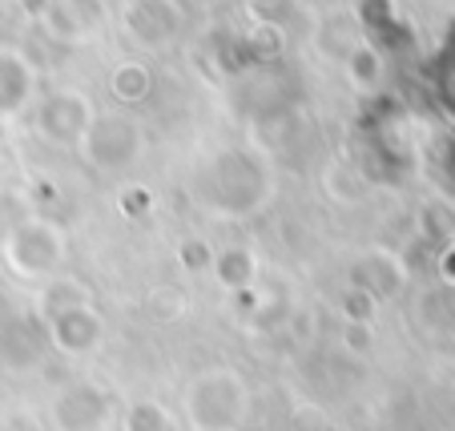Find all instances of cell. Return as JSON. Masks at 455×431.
<instances>
[{
  "label": "cell",
  "mask_w": 455,
  "mask_h": 431,
  "mask_svg": "<svg viewBox=\"0 0 455 431\" xmlns=\"http://www.w3.org/2000/svg\"><path fill=\"white\" fill-rule=\"evenodd\" d=\"M194 194L206 202L210 214L222 218H250L262 210L270 194V170L267 162L246 146L218 149L202 173H194Z\"/></svg>",
  "instance_id": "6da1fadb"
},
{
  "label": "cell",
  "mask_w": 455,
  "mask_h": 431,
  "mask_svg": "<svg viewBox=\"0 0 455 431\" xmlns=\"http://www.w3.org/2000/svg\"><path fill=\"white\" fill-rule=\"evenodd\" d=\"M181 411L194 431H238L250 411V387L234 367H210L186 383Z\"/></svg>",
  "instance_id": "7a4b0ae2"
},
{
  "label": "cell",
  "mask_w": 455,
  "mask_h": 431,
  "mask_svg": "<svg viewBox=\"0 0 455 431\" xmlns=\"http://www.w3.org/2000/svg\"><path fill=\"white\" fill-rule=\"evenodd\" d=\"M0 262H4L9 275L20 278V283H49V278H57L60 267L69 262V238H65V230H60L57 222L33 214L0 246Z\"/></svg>",
  "instance_id": "3957f363"
},
{
  "label": "cell",
  "mask_w": 455,
  "mask_h": 431,
  "mask_svg": "<svg viewBox=\"0 0 455 431\" xmlns=\"http://www.w3.org/2000/svg\"><path fill=\"white\" fill-rule=\"evenodd\" d=\"M77 149L93 170L121 173L138 165L141 149H146V130L133 113H97Z\"/></svg>",
  "instance_id": "277c9868"
},
{
  "label": "cell",
  "mask_w": 455,
  "mask_h": 431,
  "mask_svg": "<svg viewBox=\"0 0 455 431\" xmlns=\"http://www.w3.org/2000/svg\"><path fill=\"white\" fill-rule=\"evenodd\" d=\"M36 133H41L49 146H81V138H85V130L93 125L97 109L93 101H89L81 89H52V93H44L41 101H36Z\"/></svg>",
  "instance_id": "5b68a950"
},
{
  "label": "cell",
  "mask_w": 455,
  "mask_h": 431,
  "mask_svg": "<svg viewBox=\"0 0 455 431\" xmlns=\"http://www.w3.org/2000/svg\"><path fill=\"white\" fill-rule=\"evenodd\" d=\"M121 28L141 49H165L186 28L181 0H129L121 12Z\"/></svg>",
  "instance_id": "8992f818"
},
{
  "label": "cell",
  "mask_w": 455,
  "mask_h": 431,
  "mask_svg": "<svg viewBox=\"0 0 455 431\" xmlns=\"http://www.w3.org/2000/svg\"><path fill=\"white\" fill-rule=\"evenodd\" d=\"M113 415V395L101 383H69L52 399V423L57 431H101Z\"/></svg>",
  "instance_id": "52a82bcc"
},
{
  "label": "cell",
  "mask_w": 455,
  "mask_h": 431,
  "mask_svg": "<svg viewBox=\"0 0 455 431\" xmlns=\"http://www.w3.org/2000/svg\"><path fill=\"white\" fill-rule=\"evenodd\" d=\"M44 331H49V347L60 355H93L97 347L105 343V319L101 311H97L93 302H81V307H69L65 315H57L52 323H44Z\"/></svg>",
  "instance_id": "ba28073f"
},
{
  "label": "cell",
  "mask_w": 455,
  "mask_h": 431,
  "mask_svg": "<svg viewBox=\"0 0 455 431\" xmlns=\"http://www.w3.org/2000/svg\"><path fill=\"white\" fill-rule=\"evenodd\" d=\"M347 286L371 294L375 302L395 299L407 286V262L399 259L395 251H383V246H371L359 259L351 262V275H347Z\"/></svg>",
  "instance_id": "9c48e42d"
},
{
  "label": "cell",
  "mask_w": 455,
  "mask_h": 431,
  "mask_svg": "<svg viewBox=\"0 0 455 431\" xmlns=\"http://www.w3.org/2000/svg\"><path fill=\"white\" fill-rule=\"evenodd\" d=\"M36 101L33 60L12 44H0V121H12Z\"/></svg>",
  "instance_id": "30bf717a"
},
{
  "label": "cell",
  "mask_w": 455,
  "mask_h": 431,
  "mask_svg": "<svg viewBox=\"0 0 455 431\" xmlns=\"http://www.w3.org/2000/svg\"><path fill=\"white\" fill-rule=\"evenodd\" d=\"M41 363V335L33 319H4L0 323V367L9 375H28Z\"/></svg>",
  "instance_id": "8fae6325"
},
{
  "label": "cell",
  "mask_w": 455,
  "mask_h": 431,
  "mask_svg": "<svg viewBox=\"0 0 455 431\" xmlns=\"http://www.w3.org/2000/svg\"><path fill=\"white\" fill-rule=\"evenodd\" d=\"M258 259L250 246H226V251H214V267H210V275H214V283L222 286V291H246V286L258 283Z\"/></svg>",
  "instance_id": "7c38bea8"
},
{
  "label": "cell",
  "mask_w": 455,
  "mask_h": 431,
  "mask_svg": "<svg viewBox=\"0 0 455 431\" xmlns=\"http://www.w3.org/2000/svg\"><path fill=\"white\" fill-rule=\"evenodd\" d=\"M81 302H89V291L77 283V278H49V283H41V291H36L33 299V315L36 323H52L57 315H65L69 307H81Z\"/></svg>",
  "instance_id": "4fadbf2b"
},
{
  "label": "cell",
  "mask_w": 455,
  "mask_h": 431,
  "mask_svg": "<svg viewBox=\"0 0 455 431\" xmlns=\"http://www.w3.org/2000/svg\"><path fill=\"white\" fill-rule=\"evenodd\" d=\"M109 89L121 105H141L149 97V89H154V73L141 60H121L117 69L109 73Z\"/></svg>",
  "instance_id": "5bb4252c"
},
{
  "label": "cell",
  "mask_w": 455,
  "mask_h": 431,
  "mask_svg": "<svg viewBox=\"0 0 455 431\" xmlns=\"http://www.w3.org/2000/svg\"><path fill=\"white\" fill-rule=\"evenodd\" d=\"M343 65H347V81H351L359 93H371V89L383 81V52L367 41L355 44V49L343 57Z\"/></svg>",
  "instance_id": "9a60e30c"
},
{
  "label": "cell",
  "mask_w": 455,
  "mask_h": 431,
  "mask_svg": "<svg viewBox=\"0 0 455 431\" xmlns=\"http://www.w3.org/2000/svg\"><path fill=\"white\" fill-rule=\"evenodd\" d=\"M173 419L157 399H133L121 411V431H170Z\"/></svg>",
  "instance_id": "2e32d148"
},
{
  "label": "cell",
  "mask_w": 455,
  "mask_h": 431,
  "mask_svg": "<svg viewBox=\"0 0 455 431\" xmlns=\"http://www.w3.org/2000/svg\"><path fill=\"white\" fill-rule=\"evenodd\" d=\"M415 226H419V234L427 242H443L455 234V206H447V202H423L419 214H415Z\"/></svg>",
  "instance_id": "e0dca14e"
},
{
  "label": "cell",
  "mask_w": 455,
  "mask_h": 431,
  "mask_svg": "<svg viewBox=\"0 0 455 431\" xmlns=\"http://www.w3.org/2000/svg\"><path fill=\"white\" fill-rule=\"evenodd\" d=\"M36 210H33V202L25 198L20 190H0V246L17 234V226L20 222H28Z\"/></svg>",
  "instance_id": "ac0fdd59"
},
{
  "label": "cell",
  "mask_w": 455,
  "mask_h": 431,
  "mask_svg": "<svg viewBox=\"0 0 455 431\" xmlns=\"http://www.w3.org/2000/svg\"><path fill=\"white\" fill-rule=\"evenodd\" d=\"M173 254H178V267L189 270V275H210V267H214V246L206 238H198V234L181 238Z\"/></svg>",
  "instance_id": "d6986e66"
},
{
  "label": "cell",
  "mask_w": 455,
  "mask_h": 431,
  "mask_svg": "<svg viewBox=\"0 0 455 431\" xmlns=\"http://www.w3.org/2000/svg\"><path fill=\"white\" fill-rule=\"evenodd\" d=\"M146 311L154 323H173L181 311H186V294H181L178 286H157V291H149Z\"/></svg>",
  "instance_id": "ffe728a7"
},
{
  "label": "cell",
  "mask_w": 455,
  "mask_h": 431,
  "mask_svg": "<svg viewBox=\"0 0 455 431\" xmlns=\"http://www.w3.org/2000/svg\"><path fill=\"white\" fill-rule=\"evenodd\" d=\"M246 319H250V327H254V331H275V327H283V323L291 319V299H283V294L267 299V294H262V302H258V307L246 315Z\"/></svg>",
  "instance_id": "44dd1931"
},
{
  "label": "cell",
  "mask_w": 455,
  "mask_h": 431,
  "mask_svg": "<svg viewBox=\"0 0 455 431\" xmlns=\"http://www.w3.org/2000/svg\"><path fill=\"white\" fill-rule=\"evenodd\" d=\"M60 9L73 17V25L81 28V36H93L105 25V4L101 0H60Z\"/></svg>",
  "instance_id": "7402d4cb"
},
{
  "label": "cell",
  "mask_w": 455,
  "mask_h": 431,
  "mask_svg": "<svg viewBox=\"0 0 455 431\" xmlns=\"http://www.w3.org/2000/svg\"><path fill=\"white\" fill-rule=\"evenodd\" d=\"M117 210H121V218H149L154 214V194H149V186H141V181L121 186L117 190Z\"/></svg>",
  "instance_id": "603a6c76"
},
{
  "label": "cell",
  "mask_w": 455,
  "mask_h": 431,
  "mask_svg": "<svg viewBox=\"0 0 455 431\" xmlns=\"http://www.w3.org/2000/svg\"><path fill=\"white\" fill-rule=\"evenodd\" d=\"M375 315H379V302L371 299V294L347 286L343 291V323H375Z\"/></svg>",
  "instance_id": "cb8c5ba5"
},
{
  "label": "cell",
  "mask_w": 455,
  "mask_h": 431,
  "mask_svg": "<svg viewBox=\"0 0 455 431\" xmlns=\"http://www.w3.org/2000/svg\"><path fill=\"white\" fill-rule=\"evenodd\" d=\"M250 12H254V25H275L283 28L286 17L294 12V0H246Z\"/></svg>",
  "instance_id": "d4e9b609"
},
{
  "label": "cell",
  "mask_w": 455,
  "mask_h": 431,
  "mask_svg": "<svg viewBox=\"0 0 455 431\" xmlns=\"http://www.w3.org/2000/svg\"><path fill=\"white\" fill-rule=\"evenodd\" d=\"M246 44H250V52H254V57L270 60V57H278V52H283V28H275V25H254V33L246 36Z\"/></svg>",
  "instance_id": "484cf974"
},
{
  "label": "cell",
  "mask_w": 455,
  "mask_h": 431,
  "mask_svg": "<svg viewBox=\"0 0 455 431\" xmlns=\"http://www.w3.org/2000/svg\"><path fill=\"white\" fill-rule=\"evenodd\" d=\"M343 347L367 355L375 347V323H343Z\"/></svg>",
  "instance_id": "4316f807"
},
{
  "label": "cell",
  "mask_w": 455,
  "mask_h": 431,
  "mask_svg": "<svg viewBox=\"0 0 455 431\" xmlns=\"http://www.w3.org/2000/svg\"><path fill=\"white\" fill-rule=\"evenodd\" d=\"M443 275H447V278H455V251L443 259Z\"/></svg>",
  "instance_id": "83f0119b"
},
{
  "label": "cell",
  "mask_w": 455,
  "mask_h": 431,
  "mask_svg": "<svg viewBox=\"0 0 455 431\" xmlns=\"http://www.w3.org/2000/svg\"><path fill=\"white\" fill-rule=\"evenodd\" d=\"M0 4H4V0H0Z\"/></svg>",
  "instance_id": "f1b7e54d"
}]
</instances>
